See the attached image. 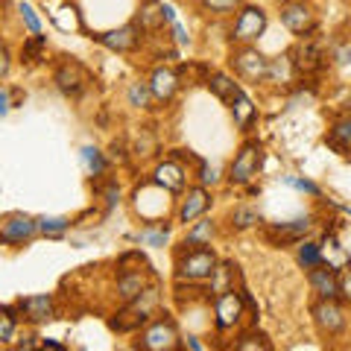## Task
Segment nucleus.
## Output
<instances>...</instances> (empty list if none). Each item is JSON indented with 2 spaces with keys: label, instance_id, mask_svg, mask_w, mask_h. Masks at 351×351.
Masks as SVG:
<instances>
[{
  "label": "nucleus",
  "instance_id": "43",
  "mask_svg": "<svg viewBox=\"0 0 351 351\" xmlns=\"http://www.w3.org/2000/svg\"><path fill=\"white\" fill-rule=\"evenodd\" d=\"M334 59H337L339 64H348V62H351V44H346V47H339V50L334 53Z\"/></svg>",
  "mask_w": 351,
  "mask_h": 351
},
{
  "label": "nucleus",
  "instance_id": "19",
  "mask_svg": "<svg viewBox=\"0 0 351 351\" xmlns=\"http://www.w3.org/2000/svg\"><path fill=\"white\" fill-rule=\"evenodd\" d=\"M179 73H176L173 68H156L149 76V91H152V100H158V103H170L176 91H179Z\"/></svg>",
  "mask_w": 351,
  "mask_h": 351
},
{
  "label": "nucleus",
  "instance_id": "44",
  "mask_svg": "<svg viewBox=\"0 0 351 351\" xmlns=\"http://www.w3.org/2000/svg\"><path fill=\"white\" fill-rule=\"evenodd\" d=\"M41 348H50V351H64L62 343H56V339H41Z\"/></svg>",
  "mask_w": 351,
  "mask_h": 351
},
{
  "label": "nucleus",
  "instance_id": "16",
  "mask_svg": "<svg viewBox=\"0 0 351 351\" xmlns=\"http://www.w3.org/2000/svg\"><path fill=\"white\" fill-rule=\"evenodd\" d=\"M152 184H158L161 191H167V193H182L184 191V182H188V170L182 167L176 158H167V161H161L156 173H152Z\"/></svg>",
  "mask_w": 351,
  "mask_h": 351
},
{
  "label": "nucleus",
  "instance_id": "31",
  "mask_svg": "<svg viewBox=\"0 0 351 351\" xmlns=\"http://www.w3.org/2000/svg\"><path fill=\"white\" fill-rule=\"evenodd\" d=\"M149 100H152L149 82H132V85H129V106H135V108H149Z\"/></svg>",
  "mask_w": 351,
  "mask_h": 351
},
{
  "label": "nucleus",
  "instance_id": "38",
  "mask_svg": "<svg viewBox=\"0 0 351 351\" xmlns=\"http://www.w3.org/2000/svg\"><path fill=\"white\" fill-rule=\"evenodd\" d=\"M167 232H170V226H161L158 232H144V234H141V240L149 243V246H164V243H167Z\"/></svg>",
  "mask_w": 351,
  "mask_h": 351
},
{
  "label": "nucleus",
  "instance_id": "33",
  "mask_svg": "<svg viewBox=\"0 0 351 351\" xmlns=\"http://www.w3.org/2000/svg\"><path fill=\"white\" fill-rule=\"evenodd\" d=\"M15 328H18V316L12 307H0V343H9L15 337Z\"/></svg>",
  "mask_w": 351,
  "mask_h": 351
},
{
  "label": "nucleus",
  "instance_id": "40",
  "mask_svg": "<svg viewBox=\"0 0 351 351\" xmlns=\"http://www.w3.org/2000/svg\"><path fill=\"white\" fill-rule=\"evenodd\" d=\"M9 68H12V56H9L6 44H0V80L9 73Z\"/></svg>",
  "mask_w": 351,
  "mask_h": 351
},
{
  "label": "nucleus",
  "instance_id": "9",
  "mask_svg": "<svg viewBox=\"0 0 351 351\" xmlns=\"http://www.w3.org/2000/svg\"><path fill=\"white\" fill-rule=\"evenodd\" d=\"M311 313L322 337H339L346 331V311L339 307L337 299H319L311 307Z\"/></svg>",
  "mask_w": 351,
  "mask_h": 351
},
{
  "label": "nucleus",
  "instance_id": "17",
  "mask_svg": "<svg viewBox=\"0 0 351 351\" xmlns=\"http://www.w3.org/2000/svg\"><path fill=\"white\" fill-rule=\"evenodd\" d=\"M311 232V219H290V223H272L267 226V240L278 246H290V243H299L304 240V234Z\"/></svg>",
  "mask_w": 351,
  "mask_h": 351
},
{
  "label": "nucleus",
  "instance_id": "11",
  "mask_svg": "<svg viewBox=\"0 0 351 351\" xmlns=\"http://www.w3.org/2000/svg\"><path fill=\"white\" fill-rule=\"evenodd\" d=\"M53 80H56L59 85V91L62 94H68V97H80L85 91V85H88V71L82 68L80 62H73V59H64L56 73H53Z\"/></svg>",
  "mask_w": 351,
  "mask_h": 351
},
{
  "label": "nucleus",
  "instance_id": "41",
  "mask_svg": "<svg viewBox=\"0 0 351 351\" xmlns=\"http://www.w3.org/2000/svg\"><path fill=\"white\" fill-rule=\"evenodd\" d=\"M173 36H176V44H191V36H188V32H184V27L179 24V21H173Z\"/></svg>",
  "mask_w": 351,
  "mask_h": 351
},
{
  "label": "nucleus",
  "instance_id": "45",
  "mask_svg": "<svg viewBox=\"0 0 351 351\" xmlns=\"http://www.w3.org/2000/svg\"><path fill=\"white\" fill-rule=\"evenodd\" d=\"M184 348H193V351H202L205 346L199 343V339H196V337H188V339H184Z\"/></svg>",
  "mask_w": 351,
  "mask_h": 351
},
{
  "label": "nucleus",
  "instance_id": "22",
  "mask_svg": "<svg viewBox=\"0 0 351 351\" xmlns=\"http://www.w3.org/2000/svg\"><path fill=\"white\" fill-rule=\"evenodd\" d=\"M205 85L214 91L217 100H223V103H228V106H232V100L240 94V85L232 80V76H226V73H208V76H205Z\"/></svg>",
  "mask_w": 351,
  "mask_h": 351
},
{
  "label": "nucleus",
  "instance_id": "2",
  "mask_svg": "<svg viewBox=\"0 0 351 351\" xmlns=\"http://www.w3.org/2000/svg\"><path fill=\"white\" fill-rule=\"evenodd\" d=\"M156 302H158V290L147 287L135 302H126L123 311L112 319V328L114 331H138L141 325L149 322V313H152V307H156Z\"/></svg>",
  "mask_w": 351,
  "mask_h": 351
},
{
  "label": "nucleus",
  "instance_id": "34",
  "mask_svg": "<svg viewBox=\"0 0 351 351\" xmlns=\"http://www.w3.org/2000/svg\"><path fill=\"white\" fill-rule=\"evenodd\" d=\"M71 228V219L68 217H41L38 219V232L44 234H62Z\"/></svg>",
  "mask_w": 351,
  "mask_h": 351
},
{
  "label": "nucleus",
  "instance_id": "4",
  "mask_svg": "<svg viewBox=\"0 0 351 351\" xmlns=\"http://www.w3.org/2000/svg\"><path fill=\"white\" fill-rule=\"evenodd\" d=\"M232 68L240 80L261 82L269 73V59L258 47H252V44H240L237 50H232Z\"/></svg>",
  "mask_w": 351,
  "mask_h": 351
},
{
  "label": "nucleus",
  "instance_id": "42",
  "mask_svg": "<svg viewBox=\"0 0 351 351\" xmlns=\"http://www.w3.org/2000/svg\"><path fill=\"white\" fill-rule=\"evenodd\" d=\"M120 202V191H117V184H108V191H106V205L112 208Z\"/></svg>",
  "mask_w": 351,
  "mask_h": 351
},
{
  "label": "nucleus",
  "instance_id": "32",
  "mask_svg": "<svg viewBox=\"0 0 351 351\" xmlns=\"http://www.w3.org/2000/svg\"><path fill=\"white\" fill-rule=\"evenodd\" d=\"M196 3L211 15H228V12H237L243 0H196Z\"/></svg>",
  "mask_w": 351,
  "mask_h": 351
},
{
  "label": "nucleus",
  "instance_id": "36",
  "mask_svg": "<svg viewBox=\"0 0 351 351\" xmlns=\"http://www.w3.org/2000/svg\"><path fill=\"white\" fill-rule=\"evenodd\" d=\"M18 12H21V18H24V24H27V29L32 32V36H41V21H38V15H36V12H32V6L21 0Z\"/></svg>",
  "mask_w": 351,
  "mask_h": 351
},
{
  "label": "nucleus",
  "instance_id": "29",
  "mask_svg": "<svg viewBox=\"0 0 351 351\" xmlns=\"http://www.w3.org/2000/svg\"><path fill=\"white\" fill-rule=\"evenodd\" d=\"M261 223V214L255 211V208H246V205H240L232 211V228H237V232H243V228H252V226H258Z\"/></svg>",
  "mask_w": 351,
  "mask_h": 351
},
{
  "label": "nucleus",
  "instance_id": "20",
  "mask_svg": "<svg viewBox=\"0 0 351 351\" xmlns=\"http://www.w3.org/2000/svg\"><path fill=\"white\" fill-rule=\"evenodd\" d=\"M147 290V276L144 272H138V269H120V276H117V295H120V302H135L141 293Z\"/></svg>",
  "mask_w": 351,
  "mask_h": 351
},
{
  "label": "nucleus",
  "instance_id": "1",
  "mask_svg": "<svg viewBox=\"0 0 351 351\" xmlns=\"http://www.w3.org/2000/svg\"><path fill=\"white\" fill-rule=\"evenodd\" d=\"M217 255L208 246H191L184 243V249L176 255V281H205L211 278V272L217 269Z\"/></svg>",
  "mask_w": 351,
  "mask_h": 351
},
{
  "label": "nucleus",
  "instance_id": "15",
  "mask_svg": "<svg viewBox=\"0 0 351 351\" xmlns=\"http://www.w3.org/2000/svg\"><path fill=\"white\" fill-rule=\"evenodd\" d=\"M36 232H38V219L15 214V217L6 219L3 228H0V243L3 246H21V243H27Z\"/></svg>",
  "mask_w": 351,
  "mask_h": 351
},
{
  "label": "nucleus",
  "instance_id": "30",
  "mask_svg": "<svg viewBox=\"0 0 351 351\" xmlns=\"http://www.w3.org/2000/svg\"><path fill=\"white\" fill-rule=\"evenodd\" d=\"M82 164H85V170L91 176H103L106 173V158H103V152L97 147H85L82 149Z\"/></svg>",
  "mask_w": 351,
  "mask_h": 351
},
{
  "label": "nucleus",
  "instance_id": "3",
  "mask_svg": "<svg viewBox=\"0 0 351 351\" xmlns=\"http://www.w3.org/2000/svg\"><path fill=\"white\" fill-rule=\"evenodd\" d=\"M138 348L144 351H176L179 348V328L167 313H161L158 319L144 325V334L138 339Z\"/></svg>",
  "mask_w": 351,
  "mask_h": 351
},
{
  "label": "nucleus",
  "instance_id": "27",
  "mask_svg": "<svg viewBox=\"0 0 351 351\" xmlns=\"http://www.w3.org/2000/svg\"><path fill=\"white\" fill-rule=\"evenodd\" d=\"M135 24L144 29V32H152V29H158L164 24V15H161V3H147V6H141V15Z\"/></svg>",
  "mask_w": 351,
  "mask_h": 351
},
{
  "label": "nucleus",
  "instance_id": "5",
  "mask_svg": "<svg viewBox=\"0 0 351 351\" xmlns=\"http://www.w3.org/2000/svg\"><path fill=\"white\" fill-rule=\"evenodd\" d=\"M281 24L287 27L293 36L307 38L316 29V9L311 0H284L281 3Z\"/></svg>",
  "mask_w": 351,
  "mask_h": 351
},
{
  "label": "nucleus",
  "instance_id": "39",
  "mask_svg": "<svg viewBox=\"0 0 351 351\" xmlns=\"http://www.w3.org/2000/svg\"><path fill=\"white\" fill-rule=\"evenodd\" d=\"M339 295H343L346 302H351V263L346 267L343 276H339Z\"/></svg>",
  "mask_w": 351,
  "mask_h": 351
},
{
  "label": "nucleus",
  "instance_id": "46",
  "mask_svg": "<svg viewBox=\"0 0 351 351\" xmlns=\"http://www.w3.org/2000/svg\"><path fill=\"white\" fill-rule=\"evenodd\" d=\"M9 112V94L6 91H0V117H3Z\"/></svg>",
  "mask_w": 351,
  "mask_h": 351
},
{
  "label": "nucleus",
  "instance_id": "35",
  "mask_svg": "<svg viewBox=\"0 0 351 351\" xmlns=\"http://www.w3.org/2000/svg\"><path fill=\"white\" fill-rule=\"evenodd\" d=\"M44 53H47V38H44V36H32L24 44V59L27 62H41Z\"/></svg>",
  "mask_w": 351,
  "mask_h": 351
},
{
  "label": "nucleus",
  "instance_id": "18",
  "mask_svg": "<svg viewBox=\"0 0 351 351\" xmlns=\"http://www.w3.org/2000/svg\"><path fill=\"white\" fill-rule=\"evenodd\" d=\"M307 281H311V290L319 295V299H337L339 295V276L331 263L307 269Z\"/></svg>",
  "mask_w": 351,
  "mask_h": 351
},
{
  "label": "nucleus",
  "instance_id": "8",
  "mask_svg": "<svg viewBox=\"0 0 351 351\" xmlns=\"http://www.w3.org/2000/svg\"><path fill=\"white\" fill-rule=\"evenodd\" d=\"M243 319V290L228 287L219 295H214V322L219 331H228Z\"/></svg>",
  "mask_w": 351,
  "mask_h": 351
},
{
  "label": "nucleus",
  "instance_id": "37",
  "mask_svg": "<svg viewBox=\"0 0 351 351\" xmlns=\"http://www.w3.org/2000/svg\"><path fill=\"white\" fill-rule=\"evenodd\" d=\"M284 184H290V188L295 191H304V193H311V196H319V184H313V182H307V179H295V176H284Z\"/></svg>",
  "mask_w": 351,
  "mask_h": 351
},
{
  "label": "nucleus",
  "instance_id": "12",
  "mask_svg": "<svg viewBox=\"0 0 351 351\" xmlns=\"http://www.w3.org/2000/svg\"><path fill=\"white\" fill-rule=\"evenodd\" d=\"M208 208H211V193L205 191V184H199V188H191L184 193V199L179 202V208H176V219L184 226L196 223L199 217H205Z\"/></svg>",
  "mask_w": 351,
  "mask_h": 351
},
{
  "label": "nucleus",
  "instance_id": "23",
  "mask_svg": "<svg viewBox=\"0 0 351 351\" xmlns=\"http://www.w3.org/2000/svg\"><path fill=\"white\" fill-rule=\"evenodd\" d=\"M214 234H217L214 219L199 217L196 223H191L188 234H184V243H191V246H211V237H214Z\"/></svg>",
  "mask_w": 351,
  "mask_h": 351
},
{
  "label": "nucleus",
  "instance_id": "26",
  "mask_svg": "<svg viewBox=\"0 0 351 351\" xmlns=\"http://www.w3.org/2000/svg\"><path fill=\"white\" fill-rule=\"evenodd\" d=\"M234 263H228V261H223V263H217V269L211 272V284H208V293L211 295H219L223 290H228V287H234Z\"/></svg>",
  "mask_w": 351,
  "mask_h": 351
},
{
  "label": "nucleus",
  "instance_id": "28",
  "mask_svg": "<svg viewBox=\"0 0 351 351\" xmlns=\"http://www.w3.org/2000/svg\"><path fill=\"white\" fill-rule=\"evenodd\" d=\"M237 351H272V343H269V337L267 334H261V331H249L243 334L234 343Z\"/></svg>",
  "mask_w": 351,
  "mask_h": 351
},
{
  "label": "nucleus",
  "instance_id": "24",
  "mask_svg": "<svg viewBox=\"0 0 351 351\" xmlns=\"http://www.w3.org/2000/svg\"><path fill=\"white\" fill-rule=\"evenodd\" d=\"M325 144H328V147H334L339 156H346L348 147H351V117L337 120V123L331 126V132H328Z\"/></svg>",
  "mask_w": 351,
  "mask_h": 351
},
{
  "label": "nucleus",
  "instance_id": "21",
  "mask_svg": "<svg viewBox=\"0 0 351 351\" xmlns=\"http://www.w3.org/2000/svg\"><path fill=\"white\" fill-rule=\"evenodd\" d=\"M232 117H234V126H237L240 132H249L252 126H255L258 108H255V103H252L243 91H240L234 100H232Z\"/></svg>",
  "mask_w": 351,
  "mask_h": 351
},
{
  "label": "nucleus",
  "instance_id": "25",
  "mask_svg": "<svg viewBox=\"0 0 351 351\" xmlns=\"http://www.w3.org/2000/svg\"><path fill=\"white\" fill-rule=\"evenodd\" d=\"M295 261H299V267L313 269V267H322V263H325V252H322L319 243H313V240H299Z\"/></svg>",
  "mask_w": 351,
  "mask_h": 351
},
{
  "label": "nucleus",
  "instance_id": "13",
  "mask_svg": "<svg viewBox=\"0 0 351 351\" xmlns=\"http://www.w3.org/2000/svg\"><path fill=\"white\" fill-rule=\"evenodd\" d=\"M18 311L24 322L44 325L56 316V302H53V295H27V299L18 302Z\"/></svg>",
  "mask_w": 351,
  "mask_h": 351
},
{
  "label": "nucleus",
  "instance_id": "10",
  "mask_svg": "<svg viewBox=\"0 0 351 351\" xmlns=\"http://www.w3.org/2000/svg\"><path fill=\"white\" fill-rule=\"evenodd\" d=\"M287 56H290L293 71L302 73V76H311V73H316V71H322V64H325V53H322V47H319V44H316L313 38H302V41L287 53Z\"/></svg>",
  "mask_w": 351,
  "mask_h": 351
},
{
  "label": "nucleus",
  "instance_id": "14",
  "mask_svg": "<svg viewBox=\"0 0 351 351\" xmlns=\"http://www.w3.org/2000/svg\"><path fill=\"white\" fill-rule=\"evenodd\" d=\"M97 41H100L103 47L114 50V53H132V50H138L141 41H144V29H141L138 24H126L120 29H112V32L97 36Z\"/></svg>",
  "mask_w": 351,
  "mask_h": 351
},
{
  "label": "nucleus",
  "instance_id": "6",
  "mask_svg": "<svg viewBox=\"0 0 351 351\" xmlns=\"http://www.w3.org/2000/svg\"><path fill=\"white\" fill-rule=\"evenodd\" d=\"M261 161H263V147L258 144V141H246V144L240 147V152L234 156L232 167H228V182L232 184H249L258 176Z\"/></svg>",
  "mask_w": 351,
  "mask_h": 351
},
{
  "label": "nucleus",
  "instance_id": "7",
  "mask_svg": "<svg viewBox=\"0 0 351 351\" xmlns=\"http://www.w3.org/2000/svg\"><path fill=\"white\" fill-rule=\"evenodd\" d=\"M263 29H267V12L261 6H243L237 9V18L232 24V41L252 44L263 36Z\"/></svg>",
  "mask_w": 351,
  "mask_h": 351
}]
</instances>
